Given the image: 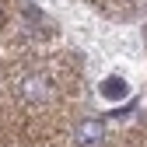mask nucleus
Wrapping results in <instances>:
<instances>
[{
	"label": "nucleus",
	"instance_id": "f257e3e1",
	"mask_svg": "<svg viewBox=\"0 0 147 147\" xmlns=\"http://www.w3.org/2000/svg\"><path fill=\"white\" fill-rule=\"evenodd\" d=\"M102 140H105V123H102L98 116L77 123V144H81V147H98Z\"/></svg>",
	"mask_w": 147,
	"mask_h": 147
},
{
	"label": "nucleus",
	"instance_id": "7ed1b4c3",
	"mask_svg": "<svg viewBox=\"0 0 147 147\" xmlns=\"http://www.w3.org/2000/svg\"><path fill=\"white\" fill-rule=\"evenodd\" d=\"M0 14H4V7H0Z\"/></svg>",
	"mask_w": 147,
	"mask_h": 147
},
{
	"label": "nucleus",
	"instance_id": "f03ea898",
	"mask_svg": "<svg viewBox=\"0 0 147 147\" xmlns=\"http://www.w3.org/2000/svg\"><path fill=\"white\" fill-rule=\"evenodd\" d=\"M46 77H25V98H46Z\"/></svg>",
	"mask_w": 147,
	"mask_h": 147
}]
</instances>
